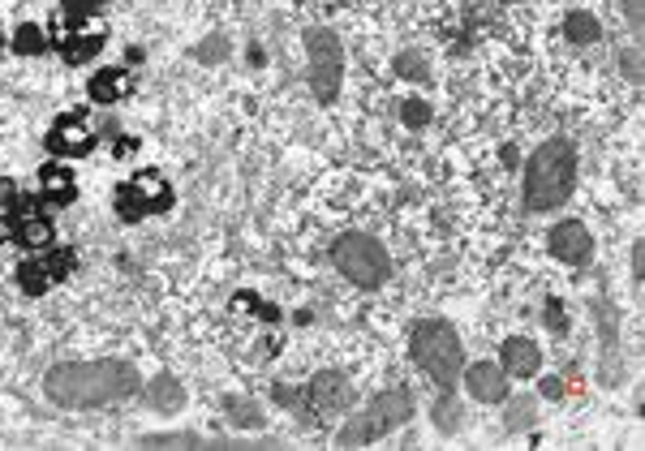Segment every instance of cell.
<instances>
[{
    "label": "cell",
    "instance_id": "9",
    "mask_svg": "<svg viewBox=\"0 0 645 451\" xmlns=\"http://www.w3.org/2000/svg\"><path fill=\"white\" fill-rule=\"evenodd\" d=\"M78 271V253L74 250H52L44 258H26V262H18V289L26 293V297H44L52 284H60V280H69Z\"/></svg>",
    "mask_w": 645,
    "mask_h": 451
},
{
    "label": "cell",
    "instance_id": "8",
    "mask_svg": "<svg viewBox=\"0 0 645 451\" xmlns=\"http://www.w3.org/2000/svg\"><path fill=\"white\" fill-rule=\"evenodd\" d=\"M173 185L155 172V168H143L138 177H130V181H121L116 190H112V206H116V219L121 224H138V219H147V215H159V211H168L173 206Z\"/></svg>",
    "mask_w": 645,
    "mask_h": 451
},
{
    "label": "cell",
    "instance_id": "33",
    "mask_svg": "<svg viewBox=\"0 0 645 451\" xmlns=\"http://www.w3.org/2000/svg\"><path fill=\"white\" fill-rule=\"evenodd\" d=\"M0 241H13V215H0Z\"/></svg>",
    "mask_w": 645,
    "mask_h": 451
},
{
    "label": "cell",
    "instance_id": "12",
    "mask_svg": "<svg viewBox=\"0 0 645 451\" xmlns=\"http://www.w3.org/2000/svg\"><path fill=\"white\" fill-rule=\"evenodd\" d=\"M460 383H465V392L478 404L508 401V374H503V365H496V361H478V365L460 370Z\"/></svg>",
    "mask_w": 645,
    "mask_h": 451
},
{
    "label": "cell",
    "instance_id": "2",
    "mask_svg": "<svg viewBox=\"0 0 645 451\" xmlns=\"http://www.w3.org/2000/svg\"><path fill=\"white\" fill-rule=\"evenodd\" d=\"M577 190V147L572 138H551L525 164V211H555Z\"/></svg>",
    "mask_w": 645,
    "mask_h": 451
},
{
    "label": "cell",
    "instance_id": "30",
    "mask_svg": "<svg viewBox=\"0 0 645 451\" xmlns=\"http://www.w3.org/2000/svg\"><path fill=\"white\" fill-rule=\"evenodd\" d=\"M224 52H229V44H224V40H215V44H202V48H194V56H199V60H220Z\"/></svg>",
    "mask_w": 645,
    "mask_h": 451
},
{
    "label": "cell",
    "instance_id": "4",
    "mask_svg": "<svg viewBox=\"0 0 645 451\" xmlns=\"http://www.w3.org/2000/svg\"><path fill=\"white\" fill-rule=\"evenodd\" d=\"M413 392L409 387H392V392H379L375 401L366 404L362 413H353L345 426L336 430V448H366V443H375V439H383V435H392L397 426H404L409 417H413Z\"/></svg>",
    "mask_w": 645,
    "mask_h": 451
},
{
    "label": "cell",
    "instance_id": "24",
    "mask_svg": "<svg viewBox=\"0 0 645 451\" xmlns=\"http://www.w3.org/2000/svg\"><path fill=\"white\" fill-rule=\"evenodd\" d=\"M400 121H404L409 129H422V125H431V103H426V100H404V103H400Z\"/></svg>",
    "mask_w": 645,
    "mask_h": 451
},
{
    "label": "cell",
    "instance_id": "10",
    "mask_svg": "<svg viewBox=\"0 0 645 451\" xmlns=\"http://www.w3.org/2000/svg\"><path fill=\"white\" fill-rule=\"evenodd\" d=\"M546 250H551V258H559L568 267H586L594 258V233L581 219H559L546 233Z\"/></svg>",
    "mask_w": 645,
    "mask_h": 451
},
{
    "label": "cell",
    "instance_id": "11",
    "mask_svg": "<svg viewBox=\"0 0 645 451\" xmlns=\"http://www.w3.org/2000/svg\"><path fill=\"white\" fill-rule=\"evenodd\" d=\"M96 143L100 138H96V129L82 116H60L48 129V138H44L48 155H56V159H82V155L96 150Z\"/></svg>",
    "mask_w": 645,
    "mask_h": 451
},
{
    "label": "cell",
    "instance_id": "20",
    "mask_svg": "<svg viewBox=\"0 0 645 451\" xmlns=\"http://www.w3.org/2000/svg\"><path fill=\"white\" fill-rule=\"evenodd\" d=\"M9 44H13L18 56H40V52L48 48V35H44L35 22H22V26L13 31V40H9Z\"/></svg>",
    "mask_w": 645,
    "mask_h": 451
},
{
    "label": "cell",
    "instance_id": "6",
    "mask_svg": "<svg viewBox=\"0 0 645 451\" xmlns=\"http://www.w3.org/2000/svg\"><path fill=\"white\" fill-rule=\"evenodd\" d=\"M276 401L285 408H293L301 421L305 417H327V413H348L357 392L341 370H323L314 379H305L301 387H276Z\"/></svg>",
    "mask_w": 645,
    "mask_h": 451
},
{
    "label": "cell",
    "instance_id": "1",
    "mask_svg": "<svg viewBox=\"0 0 645 451\" xmlns=\"http://www.w3.org/2000/svg\"><path fill=\"white\" fill-rule=\"evenodd\" d=\"M138 392V370L130 361H60L44 379V396L60 408H100V404L130 401Z\"/></svg>",
    "mask_w": 645,
    "mask_h": 451
},
{
    "label": "cell",
    "instance_id": "17",
    "mask_svg": "<svg viewBox=\"0 0 645 451\" xmlns=\"http://www.w3.org/2000/svg\"><path fill=\"white\" fill-rule=\"evenodd\" d=\"M108 44V31H69V35H60V56H65V65H87V60H96Z\"/></svg>",
    "mask_w": 645,
    "mask_h": 451
},
{
    "label": "cell",
    "instance_id": "13",
    "mask_svg": "<svg viewBox=\"0 0 645 451\" xmlns=\"http://www.w3.org/2000/svg\"><path fill=\"white\" fill-rule=\"evenodd\" d=\"M499 365L508 379H534L543 370V349L530 336H508L499 345Z\"/></svg>",
    "mask_w": 645,
    "mask_h": 451
},
{
    "label": "cell",
    "instance_id": "27",
    "mask_svg": "<svg viewBox=\"0 0 645 451\" xmlns=\"http://www.w3.org/2000/svg\"><path fill=\"white\" fill-rule=\"evenodd\" d=\"M503 421H508V430H525V426L534 421V401H516L512 408H508Z\"/></svg>",
    "mask_w": 645,
    "mask_h": 451
},
{
    "label": "cell",
    "instance_id": "28",
    "mask_svg": "<svg viewBox=\"0 0 645 451\" xmlns=\"http://www.w3.org/2000/svg\"><path fill=\"white\" fill-rule=\"evenodd\" d=\"M18 185H13V181H9V177H0V206H4V211H18Z\"/></svg>",
    "mask_w": 645,
    "mask_h": 451
},
{
    "label": "cell",
    "instance_id": "18",
    "mask_svg": "<svg viewBox=\"0 0 645 451\" xmlns=\"http://www.w3.org/2000/svg\"><path fill=\"white\" fill-rule=\"evenodd\" d=\"M40 194H44V202H52V206H69V202L78 199V185H74L69 168L44 164V168H40Z\"/></svg>",
    "mask_w": 645,
    "mask_h": 451
},
{
    "label": "cell",
    "instance_id": "25",
    "mask_svg": "<svg viewBox=\"0 0 645 451\" xmlns=\"http://www.w3.org/2000/svg\"><path fill=\"white\" fill-rule=\"evenodd\" d=\"M460 408H456V401L452 396H444V401L435 404V430H444V435H452L456 426H460V417H456Z\"/></svg>",
    "mask_w": 645,
    "mask_h": 451
},
{
    "label": "cell",
    "instance_id": "5",
    "mask_svg": "<svg viewBox=\"0 0 645 451\" xmlns=\"http://www.w3.org/2000/svg\"><path fill=\"white\" fill-rule=\"evenodd\" d=\"M332 262H336V271L345 275L348 284H357L366 293H379L392 280V253L383 250V241H375L366 233L336 237L332 241Z\"/></svg>",
    "mask_w": 645,
    "mask_h": 451
},
{
    "label": "cell",
    "instance_id": "16",
    "mask_svg": "<svg viewBox=\"0 0 645 451\" xmlns=\"http://www.w3.org/2000/svg\"><path fill=\"white\" fill-rule=\"evenodd\" d=\"M143 404L155 413H181L186 408V383L173 379V374H159L143 387Z\"/></svg>",
    "mask_w": 645,
    "mask_h": 451
},
{
    "label": "cell",
    "instance_id": "19",
    "mask_svg": "<svg viewBox=\"0 0 645 451\" xmlns=\"http://www.w3.org/2000/svg\"><path fill=\"white\" fill-rule=\"evenodd\" d=\"M564 35H568V44H598L602 40V22H598L594 13H586V9H568L564 13Z\"/></svg>",
    "mask_w": 645,
    "mask_h": 451
},
{
    "label": "cell",
    "instance_id": "23",
    "mask_svg": "<svg viewBox=\"0 0 645 451\" xmlns=\"http://www.w3.org/2000/svg\"><path fill=\"white\" fill-rule=\"evenodd\" d=\"M397 74H400V78H409V82H426V78H431L426 60H422L418 52H400V56H397Z\"/></svg>",
    "mask_w": 645,
    "mask_h": 451
},
{
    "label": "cell",
    "instance_id": "31",
    "mask_svg": "<svg viewBox=\"0 0 645 451\" xmlns=\"http://www.w3.org/2000/svg\"><path fill=\"white\" fill-rule=\"evenodd\" d=\"M633 275H637V284H642V275H645V246L637 241V250H633Z\"/></svg>",
    "mask_w": 645,
    "mask_h": 451
},
{
    "label": "cell",
    "instance_id": "29",
    "mask_svg": "<svg viewBox=\"0 0 645 451\" xmlns=\"http://www.w3.org/2000/svg\"><path fill=\"white\" fill-rule=\"evenodd\" d=\"M624 18H629V31L642 35V0H624Z\"/></svg>",
    "mask_w": 645,
    "mask_h": 451
},
{
    "label": "cell",
    "instance_id": "7",
    "mask_svg": "<svg viewBox=\"0 0 645 451\" xmlns=\"http://www.w3.org/2000/svg\"><path fill=\"white\" fill-rule=\"evenodd\" d=\"M305 56H310V91L319 103H336L345 82V44L327 26L305 31Z\"/></svg>",
    "mask_w": 645,
    "mask_h": 451
},
{
    "label": "cell",
    "instance_id": "14",
    "mask_svg": "<svg viewBox=\"0 0 645 451\" xmlns=\"http://www.w3.org/2000/svg\"><path fill=\"white\" fill-rule=\"evenodd\" d=\"M13 215V246H22V250H48L52 246V224L44 215H35L31 211V202H18V211H9Z\"/></svg>",
    "mask_w": 645,
    "mask_h": 451
},
{
    "label": "cell",
    "instance_id": "3",
    "mask_svg": "<svg viewBox=\"0 0 645 451\" xmlns=\"http://www.w3.org/2000/svg\"><path fill=\"white\" fill-rule=\"evenodd\" d=\"M409 357L440 392H447V396L456 392L460 370H465V345L447 318H418L409 327Z\"/></svg>",
    "mask_w": 645,
    "mask_h": 451
},
{
    "label": "cell",
    "instance_id": "22",
    "mask_svg": "<svg viewBox=\"0 0 645 451\" xmlns=\"http://www.w3.org/2000/svg\"><path fill=\"white\" fill-rule=\"evenodd\" d=\"M224 408H229V421H233V426L263 430V413H258V408H254L249 401H224Z\"/></svg>",
    "mask_w": 645,
    "mask_h": 451
},
{
    "label": "cell",
    "instance_id": "32",
    "mask_svg": "<svg viewBox=\"0 0 645 451\" xmlns=\"http://www.w3.org/2000/svg\"><path fill=\"white\" fill-rule=\"evenodd\" d=\"M546 323H555V327L564 331V318H559V301H551V305H546Z\"/></svg>",
    "mask_w": 645,
    "mask_h": 451
},
{
    "label": "cell",
    "instance_id": "34",
    "mask_svg": "<svg viewBox=\"0 0 645 451\" xmlns=\"http://www.w3.org/2000/svg\"><path fill=\"white\" fill-rule=\"evenodd\" d=\"M559 392H564L559 383H551V379H546V383H543V396H546V401H551V396H559Z\"/></svg>",
    "mask_w": 645,
    "mask_h": 451
},
{
    "label": "cell",
    "instance_id": "26",
    "mask_svg": "<svg viewBox=\"0 0 645 451\" xmlns=\"http://www.w3.org/2000/svg\"><path fill=\"white\" fill-rule=\"evenodd\" d=\"M615 65H620V74H624L629 82H642V48H624L615 56Z\"/></svg>",
    "mask_w": 645,
    "mask_h": 451
},
{
    "label": "cell",
    "instance_id": "21",
    "mask_svg": "<svg viewBox=\"0 0 645 451\" xmlns=\"http://www.w3.org/2000/svg\"><path fill=\"white\" fill-rule=\"evenodd\" d=\"M108 0H60V22L69 26V31H78L87 18H96Z\"/></svg>",
    "mask_w": 645,
    "mask_h": 451
},
{
    "label": "cell",
    "instance_id": "15",
    "mask_svg": "<svg viewBox=\"0 0 645 451\" xmlns=\"http://www.w3.org/2000/svg\"><path fill=\"white\" fill-rule=\"evenodd\" d=\"M134 74L125 69V65H112V69H100V74H91V82H87V95L91 103H121L134 95Z\"/></svg>",
    "mask_w": 645,
    "mask_h": 451
}]
</instances>
